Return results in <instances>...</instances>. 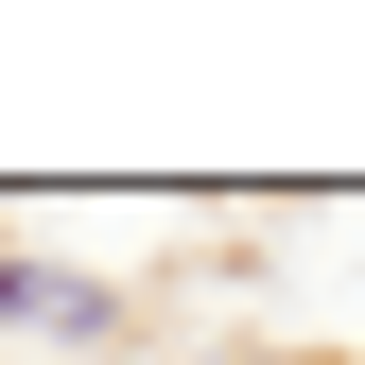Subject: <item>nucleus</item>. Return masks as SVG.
Here are the masks:
<instances>
[{
    "label": "nucleus",
    "mask_w": 365,
    "mask_h": 365,
    "mask_svg": "<svg viewBox=\"0 0 365 365\" xmlns=\"http://www.w3.org/2000/svg\"><path fill=\"white\" fill-rule=\"evenodd\" d=\"M0 313H35V331H105V296L53 279V261H0Z\"/></svg>",
    "instance_id": "obj_1"
}]
</instances>
